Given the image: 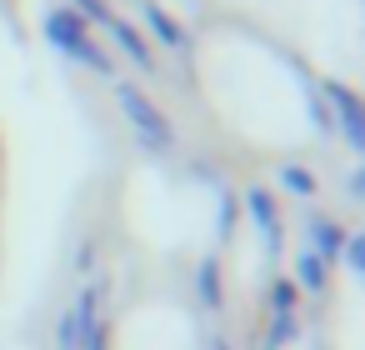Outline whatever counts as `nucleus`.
Wrapping results in <instances>:
<instances>
[{
  "label": "nucleus",
  "mask_w": 365,
  "mask_h": 350,
  "mask_svg": "<svg viewBox=\"0 0 365 350\" xmlns=\"http://www.w3.org/2000/svg\"><path fill=\"white\" fill-rule=\"evenodd\" d=\"M295 295H300L295 280H280V285L270 290V310H275V315H295Z\"/></svg>",
  "instance_id": "9b49d317"
},
{
  "label": "nucleus",
  "mask_w": 365,
  "mask_h": 350,
  "mask_svg": "<svg viewBox=\"0 0 365 350\" xmlns=\"http://www.w3.org/2000/svg\"><path fill=\"white\" fill-rule=\"evenodd\" d=\"M340 250H345V265H350V270H365V245H360L355 235H345V245H340Z\"/></svg>",
  "instance_id": "4468645a"
},
{
  "label": "nucleus",
  "mask_w": 365,
  "mask_h": 350,
  "mask_svg": "<svg viewBox=\"0 0 365 350\" xmlns=\"http://www.w3.org/2000/svg\"><path fill=\"white\" fill-rule=\"evenodd\" d=\"M290 335H295V315H275V320H270V340H265V345H270V350H280Z\"/></svg>",
  "instance_id": "ddd939ff"
},
{
  "label": "nucleus",
  "mask_w": 365,
  "mask_h": 350,
  "mask_svg": "<svg viewBox=\"0 0 365 350\" xmlns=\"http://www.w3.org/2000/svg\"><path fill=\"white\" fill-rule=\"evenodd\" d=\"M245 210H250L255 230L265 235V245L275 250V245H280V215H275V205H270V195H265L260 185H250V190H245Z\"/></svg>",
  "instance_id": "39448f33"
},
{
  "label": "nucleus",
  "mask_w": 365,
  "mask_h": 350,
  "mask_svg": "<svg viewBox=\"0 0 365 350\" xmlns=\"http://www.w3.org/2000/svg\"><path fill=\"white\" fill-rule=\"evenodd\" d=\"M280 185H285L290 195H315V175H310L305 165H280Z\"/></svg>",
  "instance_id": "9d476101"
},
{
  "label": "nucleus",
  "mask_w": 365,
  "mask_h": 350,
  "mask_svg": "<svg viewBox=\"0 0 365 350\" xmlns=\"http://www.w3.org/2000/svg\"><path fill=\"white\" fill-rule=\"evenodd\" d=\"M115 101H120V115H125V125L135 130V140L145 145V150H170L175 145V130H170V120L160 115V105L145 96V91H135V86H115Z\"/></svg>",
  "instance_id": "f03ea898"
},
{
  "label": "nucleus",
  "mask_w": 365,
  "mask_h": 350,
  "mask_svg": "<svg viewBox=\"0 0 365 350\" xmlns=\"http://www.w3.org/2000/svg\"><path fill=\"white\" fill-rule=\"evenodd\" d=\"M195 290H200V305H210V310L220 305V265H215V260H205V265H200Z\"/></svg>",
  "instance_id": "1a4fd4ad"
},
{
  "label": "nucleus",
  "mask_w": 365,
  "mask_h": 350,
  "mask_svg": "<svg viewBox=\"0 0 365 350\" xmlns=\"http://www.w3.org/2000/svg\"><path fill=\"white\" fill-rule=\"evenodd\" d=\"M325 96H330V105H335V115H340L345 140L360 150V145H365V125H360V96H355V91H345V86H335V81H325Z\"/></svg>",
  "instance_id": "7ed1b4c3"
},
{
  "label": "nucleus",
  "mask_w": 365,
  "mask_h": 350,
  "mask_svg": "<svg viewBox=\"0 0 365 350\" xmlns=\"http://www.w3.org/2000/svg\"><path fill=\"white\" fill-rule=\"evenodd\" d=\"M71 6H76V16H81V21H96V26L115 21V11L106 6V0H71Z\"/></svg>",
  "instance_id": "f8f14e48"
},
{
  "label": "nucleus",
  "mask_w": 365,
  "mask_h": 350,
  "mask_svg": "<svg viewBox=\"0 0 365 350\" xmlns=\"http://www.w3.org/2000/svg\"><path fill=\"white\" fill-rule=\"evenodd\" d=\"M140 11H145V26H150V36H155L160 46H170V51H185V46H190V36L180 31V21H170V16L155 6V0H145Z\"/></svg>",
  "instance_id": "423d86ee"
},
{
  "label": "nucleus",
  "mask_w": 365,
  "mask_h": 350,
  "mask_svg": "<svg viewBox=\"0 0 365 350\" xmlns=\"http://www.w3.org/2000/svg\"><path fill=\"white\" fill-rule=\"evenodd\" d=\"M305 230H310V245H315L310 255H320V260L330 265V260L340 255V245H345V230H340L335 220H310Z\"/></svg>",
  "instance_id": "0eeeda50"
},
{
  "label": "nucleus",
  "mask_w": 365,
  "mask_h": 350,
  "mask_svg": "<svg viewBox=\"0 0 365 350\" xmlns=\"http://www.w3.org/2000/svg\"><path fill=\"white\" fill-rule=\"evenodd\" d=\"M295 275H300V285H305V290H325V280H330L325 260H320V255H310V250L295 260Z\"/></svg>",
  "instance_id": "6e6552de"
},
{
  "label": "nucleus",
  "mask_w": 365,
  "mask_h": 350,
  "mask_svg": "<svg viewBox=\"0 0 365 350\" xmlns=\"http://www.w3.org/2000/svg\"><path fill=\"white\" fill-rule=\"evenodd\" d=\"M106 31H110V41L120 46V56H130V66H135L140 76L155 71V56H150V46H145V36H140L135 26H125V21H106Z\"/></svg>",
  "instance_id": "20e7f679"
},
{
  "label": "nucleus",
  "mask_w": 365,
  "mask_h": 350,
  "mask_svg": "<svg viewBox=\"0 0 365 350\" xmlns=\"http://www.w3.org/2000/svg\"><path fill=\"white\" fill-rule=\"evenodd\" d=\"M46 41L61 51V56H71L76 66H86V71H96V76H115V66H110V56L86 36V21L76 16V11H51L46 16Z\"/></svg>",
  "instance_id": "f257e3e1"
}]
</instances>
